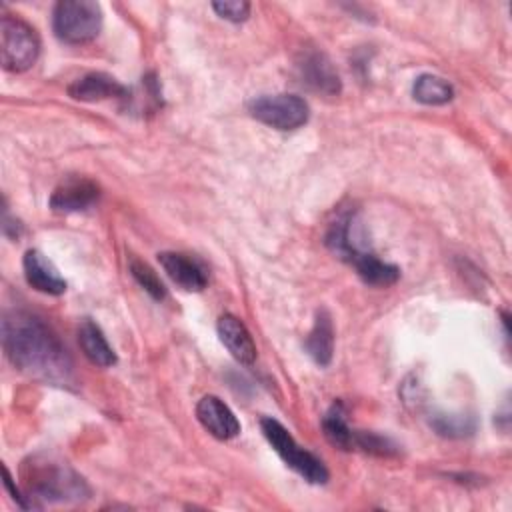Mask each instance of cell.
I'll use <instances>...</instances> for the list:
<instances>
[{
    "label": "cell",
    "mask_w": 512,
    "mask_h": 512,
    "mask_svg": "<svg viewBox=\"0 0 512 512\" xmlns=\"http://www.w3.org/2000/svg\"><path fill=\"white\" fill-rule=\"evenodd\" d=\"M2 348L8 360L24 374L66 384L72 360L56 332L38 316L22 310L8 312L2 320Z\"/></svg>",
    "instance_id": "1"
},
{
    "label": "cell",
    "mask_w": 512,
    "mask_h": 512,
    "mask_svg": "<svg viewBox=\"0 0 512 512\" xmlns=\"http://www.w3.org/2000/svg\"><path fill=\"white\" fill-rule=\"evenodd\" d=\"M26 496L46 502H78L90 496L86 480L76 474L68 464L56 462L52 458H30L22 466Z\"/></svg>",
    "instance_id": "2"
},
{
    "label": "cell",
    "mask_w": 512,
    "mask_h": 512,
    "mask_svg": "<svg viewBox=\"0 0 512 512\" xmlns=\"http://www.w3.org/2000/svg\"><path fill=\"white\" fill-rule=\"evenodd\" d=\"M260 428L264 438L274 448V452L284 460V464L292 468L296 474H300L306 482L324 484L328 480V470L324 462L306 448H302L278 420L262 418Z\"/></svg>",
    "instance_id": "3"
},
{
    "label": "cell",
    "mask_w": 512,
    "mask_h": 512,
    "mask_svg": "<svg viewBox=\"0 0 512 512\" xmlns=\"http://www.w3.org/2000/svg\"><path fill=\"white\" fill-rule=\"evenodd\" d=\"M54 34L66 44H84L102 28V8L92 0H62L52 14Z\"/></svg>",
    "instance_id": "4"
},
{
    "label": "cell",
    "mask_w": 512,
    "mask_h": 512,
    "mask_svg": "<svg viewBox=\"0 0 512 512\" xmlns=\"http://www.w3.org/2000/svg\"><path fill=\"white\" fill-rule=\"evenodd\" d=\"M40 38L18 16L4 14L0 20V62L8 72H26L38 60Z\"/></svg>",
    "instance_id": "5"
},
{
    "label": "cell",
    "mask_w": 512,
    "mask_h": 512,
    "mask_svg": "<svg viewBox=\"0 0 512 512\" xmlns=\"http://www.w3.org/2000/svg\"><path fill=\"white\" fill-rule=\"evenodd\" d=\"M248 110L258 122L276 130H296L310 116L306 100L296 94L258 96L248 104Z\"/></svg>",
    "instance_id": "6"
},
{
    "label": "cell",
    "mask_w": 512,
    "mask_h": 512,
    "mask_svg": "<svg viewBox=\"0 0 512 512\" xmlns=\"http://www.w3.org/2000/svg\"><path fill=\"white\" fill-rule=\"evenodd\" d=\"M100 196L96 182L80 176H70L58 184L50 196V208L56 212H80L90 208Z\"/></svg>",
    "instance_id": "7"
},
{
    "label": "cell",
    "mask_w": 512,
    "mask_h": 512,
    "mask_svg": "<svg viewBox=\"0 0 512 512\" xmlns=\"http://www.w3.org/2000/svg\"><path fill=\"white\" fill-rule=\"evenodd\" d=\"M196 418L218 440H230L238 436L240 422L234 412L218 398V396H204L196 404Z\"/></svg>",
    "instance_id": "8"
},
{
    "label": "cell",
    "mask_w": 512,
    "mask_h": 512,
    "mask_svg": "<svg viewBox=\"0 0 512 512\" xmlns=\"http://www.w3.org/2000/svg\"><path fill=\"white\" fill-rule=\"evenodd\" d=\"M298 70L302 82L312 88L314 92L334 96L340 92V76L334 70L332 62L316 50L304 52L302 58L298 60Z\"/></svg>",
    "instance_id": "9"
},
{
    "label": "cell",
    "mask_w": 512,
    "mask_h": 512,
    "mask_svg": "<svg viewBox=\"0 0 512 512\" xmlns=\"http://www.w3.org/2000/svg\"><path fill=\"white\" fill-rule=\"evenodd\" d=\"M158 262L170 280L186 292H200L206 288L208 278L204 268L180 252H160Z\"/></svg>",
    "instance_id": "10"
},
{
    "label": "cell",
    "mask_w": 512,
    "mask_h": 512,
    "mask_svg": "<svg viewBox=\"0 0 512 512\" xmlns=\"http://www.w3.org/2000/svg\"><path fill=\"white\" fill-rule=\"evenodd\" d=\"M26 282L44 294L58 296L66 290V280L60 276L56 266L38 250H28L22 260Z\"/></svg>",
    "instance_id": "11"
},
{
    "label": "cell",
    "mask_w": 512,
    "mask_h": 512,
    "mask_svg": "<svg viewBox=\"0 0 512 512\" xmlns=\"http://www.w3.org/2000/svg\"><path fill=\"white\" fill-rule=\"evenodd\" d=\"M68 94L74 100L98 102V100H108V98H126L128 88L104 72H90V74H84L82 78L74 80L68 86Z\"/></svg>",
    "instance_id": "12"
},
{
    "label": "cell",
    "mask_w": 512,
    "mask_h": 512,
    "mask_svg": "<svg viewBox=\"0 0 512 512\" xmlns=\"http://www.w3.org/2000/svg\"><path fill=\"white\" fill-rule=\"evenodd\" d=\"M216 330H218L220 342L228 348V352L238 362L252 364L256 360V344L240 318H236L232 314H224L218 318Z\"/></svg>",
    "instance_id": "13"
},
{
    "label": "cell",
    "mask_w": 512,
    "mask_h": 512,
    "mask_svg": "<svg viewBox=\"0 0 512 512\" xmlns=\"http://www.w3.org/2000/svg\"><path fill=\"white\" fill-rule=\"evenodd\" d=\"M78 344L84 352V356L100 368H108L112 364H116V354L112 350V346L108 344L106 336L102 334L100 326L94 324L92 320H82L78 326Z\"/></svg>",
    "instance_id": "14"
},
{
    "label": "cell",
    "mask_w": 512,
    "mask_h": 512,
    "mask_svg": "<svg viewBox=\"0 0 512 512\" xmlns=\"http://www.w3.org/2000/svg\"><path fill=\"white\" fill-rule=\"evenodd\" d=\"M306 352L318 366H328L334 352V328L326 310H318L314 326L306 336Z\"/></svg>",
    "instance_id": "15"
},
{
    "label": "cell",
    "mask_w": 512,
    "mask_h": 512,
    "mask_svg": "<svg viewBox=\"0 0 512 512\" xmlns=\"http://www.w3.org/2000/svg\"><path fill=\"white\" fill-rule=\"evenodd\" d=\"M350 264L356 268L358 276L372 286H392L400 278V270L394 264L380 260L370 250L354 256Z\"/></svg>",
    "instance_id": "16"
},
{
    "label": "cell",
    "mask_w": 512,
    "mask_h": 512,
    "mask_svg": "<svg viewBox=\"0 0 512 512\" xmlns=\"http://www.w3.org/2000/svg\"><path fill=\"white\" fill-rule=\"evenodd\" d=\"M322 430L326 440L340 448V450H352L354 448V430L346 424L344 418V406L340 402H334L332 408L322 418Z\"/></svg>",
    "instance_id": "17"
},
{
    "label": "cell",
    "mask_w": 512,
    "mask_h": 512,
    "mask_svg": "<svg viewBox=\"0 0 512 512\" xmlns=\"http://www.w3.org/2000/svg\"><path fill=\"white\" fill-rule=\"evenodd\" d=\"M412 96L422 104L440 106L454 98V88L440 76L422 74L416 78V82L412 86Z\"/></svg>",
    "instance_id": "18"
},
{
    "label": "cell",
    "mask_w": 512,
    "mask_h": 512,
    "mask_svg": "<svg viewBox=\"0 0 512 512\" xmlns=\"http://www.w3.org/2000/svg\"><path fill=\"white\" fill-rule=\"evenodd\" d=\"M432 428L440 434V436H448V438H462L474 432L476 424L474 418L466 416V414H438L430 420Z\"/></svg>",
    "instance_id": "19"
},
{
    "label": "cell",
    "mask_w": 512,
    "mask_h": 512,
    "mask_svg": "<svg viewBox=\"0 0 512 512\" xmlns=\"http://www.w3.org/2000/svg\"><path fill=\"white\" fill-rule=\"evenodd\" d=\"M130 272L134 276V280L154 298V300H164L166 298V288L162 284V280L158 278V274L142 260L132 258L130 260Z\"/></svg>",
    "instance_id": "20"
},
{
    "label": "cell",
    "mask_w": 512,
    "mask_h": 512,
    "mask_svg": "<svg viewBox=\"0 0 512 512\" xmlns=\"http://www.w3.org/2000/svg\"><path fill=\"white\" fill-rule=\"evenodd\" d=\"M354 448H360L368 454L384 456V458L394 456L398 452V446L390 438L374 432H360V430H354Z\"/></svg>",
    "instance_id": "21"
},
{
    "label": "cell",
    "mask_w": 512,
    "mask_h": 512,
    "mask_svg": "<svg viewBox=\"0 0 512 512\" xmlns=\"http://www.w3.org/2000/svg\"><path fill=\"white\" fill-rule=\"evenodd\" d=\"M212 8L218 16L230 20V22H242L250 14V4L244 0H224V2H212Z\"/></svg>",
    "instance_id": "22"
},
{
    "label": "cell",
    "mask_w": 512,
    "mask_h": 512,
    "mask_svg": "<svg viewBox=\"0 0 512 512\" xmlns=\"http://www.w3.org/2000/svg\"><path fill=\"white\" fill-rule=\"evenodd\" d=\"M4 486H6V490L12 494V500H16V504H18V506H22V508H30V500H28L26 496H22V494H20V490L14 486L12 476H10V472H8V468H6V466H4Z\"/></svg>",
    "instance_id": "23"
}]
</instances>
